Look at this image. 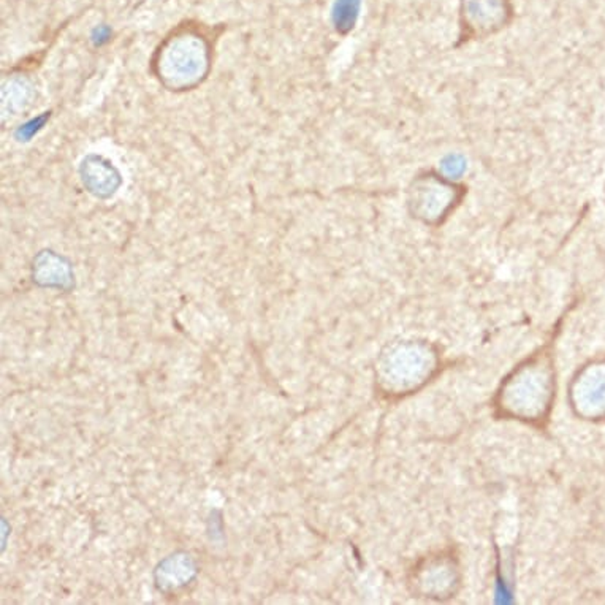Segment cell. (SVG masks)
Wrapping results in <instances>:
<instances>
[{
    "label": "cell",
    "instance_id": "1",
    "mask_svg": "<svg viewBox=\"0 0 605 605\" xmlns=\"http://www.w3.org/2000/svg\"><path fill=\"white\" fill-rule=\"evenodd\" d=\"M204 56L203 51L197 48L182 49V58L176 54H168L167 62L163 64L165 78L174 81V84H187L197 80L198 75L203 73Z\"/></svg>",
    "mask_w": 605,
    "mask_h": 605
},
{
    "label": "cell",
    "instance_id": "2",
    "mask_svg": "<svg viewBox=\"0 0 605 605\" xmlns=\"http://www.w3.org/2000/svg\"><path fill=\"white\" fill-rule=\"evenodd\" d=\"M83 176L84 186L89 187L91 192L97 195H102V192L112 193L117 184H119V181H117L119 176L111 167H108V163H102L100 158H95L94 163H91L89 161L84 162Z\"/></svg>",
    "mask_w": 605,
    "mask_h": 605
},
{
    "label": "cell",
    "instance_id": "3",
    "mask_svg": "<svg viewBox=\"0 0 605 605\" xmlns=\"http://www.w3.org/2000/svg\"><path fill=\"white\" fill-rule=\"evenodd\" d=\"M45 119H46V116L38 117V119L30 121L29 124L23 126L21 130H19V133H18L19 138H30V137H34V133H37L38 129H42Z\"/></svg>",
    "mask_w": 605,
    "mask_h": 605
}]
</instances>
